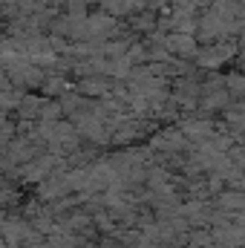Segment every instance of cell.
Listing matches in <instances>:
<instances>
[{
	"instance_id": "1",
	"label": "cell",
	"mask_w": 245,
	"mask_h": 248,
	"mask_svg": "<svg viewBox=\"0 0 245 248\" xmlns=\"http://www.w3.org/2000/svg\"><path fill=\"white\" fill-rule=\"evenodd\" d=\"M165 46H168V52H170V55H182V58L199 55V41H196V35L168 32V35H165Z\"/></svg>"
},
{
	"instance_id": "2",
	"label": "cell",
	"mask_w": 245,
	"mask_h": 248,
	"mask_svg": "<svg viewBox=\"0 0 245 248\" xmlns=\"http://www.w3.org/2000/svg\"><path fill=\"white\" fill-rule=\"evenodd\" d=\"M228 58H234V44L219 41V44H211L208 49H202V52L196 55V63H199V66L214 69V66H222Z\"/></svg>"
},
{
	"instance_id": "3",
	"label": "cell",
	"mask_w": 245,
	"mask_h": 248,
	"mask_svg": "<svg viewBox=\"0 0 245 248\" xmlns=\"http://www.w3.org/2000/svg\"><path fill=\"white\" fill-rule=\"evenodd\" d=\"M216 205L222 208V211H243L245 208V193L243 190H225V193H219V199H216Z\"/></svg>"
},
{
	"instance_id": "4",
	"label": "cell",
	"mask_w": 245,
	"mask_h": 248,
	"mask_svg": "<svg viewBox=\"0 0 245 248\" xmlns=\"http://www.w3.org/2000/svg\"><path fill=\"white\" fill-rule=\"evenodd\" d=\"M29 248H52V246H41V243H38V246H29Z\"/></svg>"
}]
</instances>
